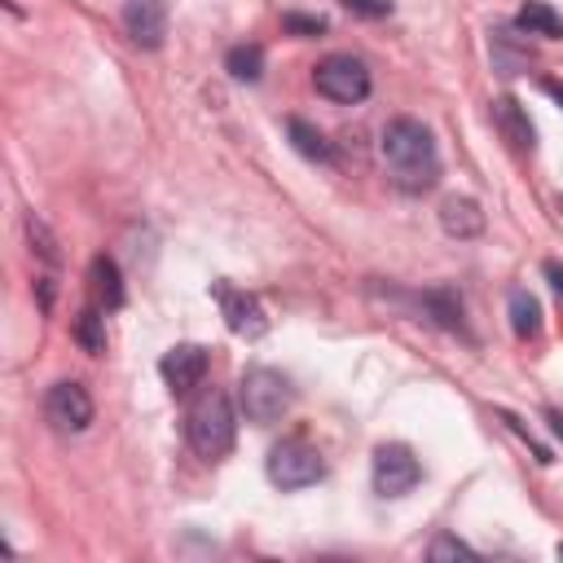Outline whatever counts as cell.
<instances>
[{"label":"cell","instance_id":"cell-27","mask_svg":"<svg viewBox=\"0 0 563 563\" xmlns=\"http://www.w3.org/2000/svg\"><path fill=\"white\" fill-rule=\"evenodd\" d=\"M541 88H545V92H550V97H559V106H563V84H554V79H545V84H541Z\"/></svg>","mask_w":563,"mask_h":563},{"label":"cell","instance_id":"cell-6","mask_svg":"<svg viewBox=\"0 0 563 563\" xmlns=\"http://www.w3.org/2000/svg\"><path fill=\"white\" fill-rule=\"evenodd\" d=\"M422 479V462L409 444H378L374 449V493L378 497H405Z\"/></svg>","mask_w":563,"mask_h":563},{"label":"cell","instance_id":"cell-4","mask_svg":"<svg viewBox=\"0 0 563 563\" xmlns=\"http://www.w3.org/2000/svg\"><path fill=\"white\" fill-rule=\"evenodd\" d=\"M321 475H325V462L308 440H282L268 449V479L282 493H299V488L317 484Z\"/></svg>","mask_w":563,"mask_h":563},{"label":"cell","instance_id":"cell-17","mask_svg":"<svg viewBox=\"0 0 563 563\" xmlns=\"http://www.w3.org/2000/svg\"><path fill=\"white\" fill-rule=\"evenodd\" d=\"M286 132H290V145L303 154V158H317V163H330V141L308 123V119H286Z\"/></svg>","mask_w":563,"mask_h":563},{"label":"cell","instance_id":"cell-23","mask_svg":"<svg viewBox=\"0 0 563 563\" xmlns=\"http://www.w3.org/2000/svg\"><path fill=\"white\" fill-rule=\"evenodd\" d=\"M26 238H31V246H35V251H40L48 264H57V246H53V233H48V229H44L35 216H26Z\"/></svg>","mask_w":563,"mask_h":563},{"label":"cell","instance_id":"cell-5","mask_svg":"<svg viewBox=\"0 0 563 563\" xmlns=\"http://www.w3.org/2000/svg\"><path fill=\"white\" fill-rule=\"evenodd\" d=\"M312 84H317L321 97H330V101H339V106H356V101L369 97V70H365V62L352 57V53H330L325 62H317Z\"/></svg>","mask_w":563,"mask_h":563},{"label":"cell","instance_id":"cell-28","mask_svg":"<svg viewBox=\"0 0 563 563\" xmlns=\"http://www.w3.org/2000/svg\"><path fill=\"white\" fill-rule=\"evenodd\" d=\"M559 211H563V194H559Z\"/></svg>","mask_w":563,"mask_h":563},{"label":"cell","instance_id":"cell-7","mask_svg":"<svg viewBox=\"0 0 563 563\" xmlns=\"http://www.w3.org/2000/svg\"><path fill=\"white\" fill-rule=\"evenodd\" d=\"M44 418H48L53 431H62V435L84 431V427L92 422V396H88V387L75 383V378L53 383L48 396H44Z\"/></svg>","mask_w":563,"mask_h":563},{"label":"cell","instance_id":"cell-10","mask_svg":"<svg viewBox=\"0 0 563 563\" xmlns=\"http://www.w3.org/2000/svg\"><path fill=\"white\" fill-rule=\"evenodd\" d=\"M123 26H128L132 44L158 48L167 40V0H128L123 4Z\"/></svg>","mask_w":563,"mask_h":563},{"label":"cell","instance_id":"cell-26","mask_svg":"<svg viewBox=\"0 0 563 563\" xmlns=\"http://www.w3.org/2000/svg\"><path fill=\"white\" fill-rule=\"evenodd\" d=\"M545 418H550V427L563 435V413H559V409H545Z\"/></svg>","mask_w":563,"mask_h":563},{"label":"cell","instance_id":"cell-11","mask_svg":"<svg viewBox=\"0 0 563 563\" xmlns=\"http://www.w3.org/2000/svg\"><path fill=\"white\" fill-rule=\"evenodd\" d=\"M493 123H497V132H501V141L515 150V154H532V119H528V110L515 101V97H497L493 101Z\"/></svg>","mask_w":563,"mask_h":563},{"label":"cell","instance_id":"cell-3","mask_svg":"<svg viewBox=\"0 0 563 563\" xmlns=\"http://www.w3.org/2000/svg\"><path fill=\"white\" fill-rule=\"evenodd\" d=\"M238 400H242V413H246L255 427H268V422H277V418L290 409L295 387L286 383V374H277V369H268V365H255V369L242 374Z\"/></svg>","mask_w":563,"mask_h":563},{"label":"cell","instance_id":"cell-22","mask_svg":"<svg viewBox=\"0 0 563 563\" xmlns=\"http://www.w3.org/2000/svg\"><path fill=\"white\" fill-rule=\"evenodd\" d=\"M282 31H286V35H299V40H312V35H325V18L286 13V18H282Z\"/></svg>","mask_w":563,"mask_h":563},{"label":"cell","instance_id":"cell-2","mask_svg":"<svg viewBox=\"0 0 563 563\" xmlns=\"http://www.w3.org/2000/svg\"><path fill=\"white\" fill-rule=\"evenodd\" d=\"M185 431H189L194 453H202V457H211V462L224 457V453L233 449V431H238L233 409H229V396H224V391H202V396L194 400L189 418H185Z\"/></svg>","mask_w":563,"mask_h":563},{"label":"cell","instance_id":"cell-13","mask_svg":"<svg viewBox=\"0 0 563 563\" xmlns=\"http://www.w3.org/2000/svg\"><path fill=\"white\" fill-rule=\"evenodd\" d=\"M440 229L449 233V238H479L484 233V211H479V202L475 198H444L440 202Z\"/></svg>","mask_w":563,"mask_h":563},{"label":"cell","instance_id":"cell-18","mask_svg":"<svg viewBox=\"0 0 563 563\" xmlns=\"http://www.w3.org/2000/svg\"><path fill=\"white\" fill-rule=\"evenodd\" d=\"M224 70H229L238 84H255V79L264 75V48H260V44H238V48H229Z\"/></svg>","mask_w":563,"mask_h":563},{"label":"cell","instance_id":"cell-20","mask_svg":"<svg viewBox=\"0 0 563 563\" xmlns=\"http://www.w3.org/2000/svg\"><path fill=\"white\" fill-rule=\"evenodd\" d=\"M510 40H515L510 31H493V66L501 75H519L528 66V48H515Z\"/></svg>","mask_w":563,"mask_h":563},{"label":"cell","instance_id":"cell-1","mask_svg":"<svg viewBox=\"0 0 563 563\" xmlns=\"http://www.w3.org/2000/svg\"><path fill=\"white\" fill-rule=\"evenodd\" d=\"M383 163L391 172V185L405 189V194H427L435 180H440V154H435V141L431 132L400 114L383 128Z\"/></svg>","mask_w":563,"mask_h":563},{"label":"cell","instance_id":"cell-8","mask_svg":"<svg viewBox=\"0 0 563 563\" xmlns=\"http://www.w3.org/2000/svg\"><path fill=\"white\" fill-rule=\"evenodd\" d=\"M211 295H216L220 317H224V325L233 334H242V339H264L268 334V317H264L255 295H246V290H238L229 282H211Z\"/></svg>","mask_w":563,"mask_h":563},{"label":"cell","instance_id":"cell-25","mask_svg":"<svg viewBox=\"0 0 563 563\" xmlns=\"http://www.w3.org/2000/svg\"><path fill=\"white\" fill-rule=\"evenodd\" d=\"M545 277H550V286H554V295L563 299V264H559V260H545Z\"/></svg>","mask_w":563,"mask_h":563},{"label":"cell","instance_id":"cell-16","mask_svg":"<svg viewBox=\"0 0 563 563\" xmlns=\"http://www.w3.org/2000/svg\"><path fill=\"white\" fill-rule=\"evenodd\" d=\"M506 303H510V330H515L519 339H532V334L541 330V303H537V295L523 290V286H515Z\"/></svg>","mask_w":563,"mask_h":563},{"label":"cell","instance_id":"cell-19","mask_svg":"<svg viewBox=\"0 0 563 563\" xmlns=\"http://www.w3.org/2000/svg\"><path fill=\"white\" fill-rule=\"evenodd\" d=\"M75 343L88 352V356H101L106 352V317L97 308H84L75 317Z\"/></svg>","mask_w":563,"mask_h":563},{"label":"cell","instance_id":"cell-14","mask_svg":"<svg viewBox=\"0 0 563 563\" xmlns=\"http://www.w3.org/2000/svg\"><path fill=\"white\" fill-rule=\"evenodd\" d=\"M88 277H92V299L101 308H119L123 303V277H119V264L110 255H97L92 268H88Z\"/></svg>","mask_w":563,"mask_h":563},{"label":"cell","instance_id":"cell-9","mask_svg":"<svg viewBox=\"0 0 563 563\" xmlns=\"http://www.w3.org/2000/svg\"><path fill=\"white\" fill-rule=\"evenodd\" d=\"M207 365H211V356H207V347H198V343H176V347H167L163 361H158V369H163V378H167V387H172L176 396L194 391V387L207 378Z\"/></svg>","mask_w":563,"mask_h":563},{"label":"cell","instance_id":"cell-12","mask_svg":"<svg viewBox=\"0 0 563 563\" xmlns=\"http://www.w3.org/2000/svg\"><path fill=\"white\" fill-rule=\"evenodd\" d=\"M418 303H422V312H427L440 330L471 339V334H466V317H462V295H457L453 286H431V290H422Z\"/></svg>","mask_w":563,"mask_h":563},{"label":"cell","instance_id":"cell-24","mask_svg":"<svg viewBox=\"0 0 563 563\" xmlns=\"http://www.w3.org/2000/svg\"><path fill=\"white\" fill-rule=\"evenodd\" d=\"M343 9L356 13V18H387L391 13V0H343Z\"/></svg>","mask_w":563,"mask_h":563},{"label":"cell","instance_id":"cell-21","mask_svg":"<svg viewBox=\"0 0 563 563\" xmlns=\"http://www.w3.org/2000/svg\"><path fill=\"white\" fill-rule=\"evenodd\" d=\"M427 559H435V563H444V559H475V550H471L466 541H457V537L440 532V537L427 545Z\"/></svg>","mask_w":563,"mask_h":563},{"label":"cell","instance_id":"cell-15","mask_svg":"<svg viewBox=\"0 0 563 563\" xmlns=\"http://www.w3.org/2000/svg\"><path fill=\"white\" fill-rule=\"evenodd\" d=\"M515 26H519V31H528V35L563 40V13H554L545 0H528V4L515 13Z\"/></svg>","mask_w":563,"mask_h":563}]
</instances>
